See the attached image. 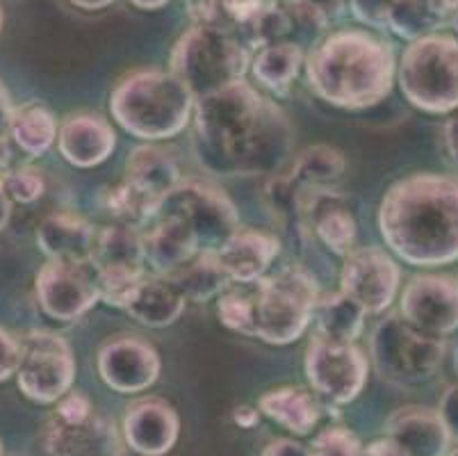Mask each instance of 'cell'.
I'll return each instance as SVG.
<instances>
[{"mask_svg": "<svg viewBox=\"0 0 458 456\" xmlns=\"http://www.w3.org/2000/svg\"><path fill=\"white\" fill-rule=\"evenodd\" d=\"M363 456H406V454H403L402 447H399L397 443L390 441V438L386 436L369 443V445L363 450Z\"/></svg>", "mask_w": 458, "mask_h": 456, "instance_id": "46", "label": "cell"}, {"mask_svg": "<svg viewBox=\"0 0 458 456\" xmlns=\"http://www.w3.org/2000/svg\"><path fill=\"white\" fill-rule=\"evenodd\" d=\"M402 271L394 258L378 246L353 249L340 271V290L358 301L368 315H378L393 306Z\"/></svg>", "mask_w": 458, "mask_h": 456, "instance_id": "13", "label": "cell"}, {"mask_svg": "<svg viewBox=\"0 0 458 456\" xmlns=\"http://www.w3.org/2000/svg\"><path fill=\"white\" fill-rule=\"evenodd\" d=\"M365 317L368 311L340 290L335 295L319 297L312 320L318 322V336L353 342L363 333Z\"/></svg>", "mask_w": 458, "mask_h": 456, "instance_id": "30", "label": "cell"}, {"mask_svg": "<svg viewBox=\"0 0 458 456\" xmlns=\"http://www.w3.org/2000/svg\"><path fill=\"white\" fill-rule=\"evenodd\" d=\"M12 217V199L7 196L5 187H3V181H0V231L10 224Z\"/></svg>", "mask_w": 458, "mask_h": 456, "instance_id": "50", "label": "cell"}, {"mask_svg": "<svg viewBox=\"0 0 458 456\" xmlns=\"http://www.w3.org/2000/svg\"><path fill=\"white\" fill-rule=\"evenodd\" d=\"M294 131L281 106L240 81L194 106V146L206 171L224 178L278 174Z\"/></svg>", "mask_w": 458, "mask_h": 456, "instance_id": "1", "label": "cell"}, {"mask_svg": "<svg viewBox=\"0 0 458 456\" xmlns=\"http://www.w3.org/2000/svg\"><path fill=\"white\" fill-rule=\"evenodd\" d=\"M94 228L69 212L46 217L37 228V246L48 261L89 265L94 258Z\"/></svg>", "mask_w": 458, "mask_h": 456, "instance_id": "22", "label": "cell"}, {"mask_svg": "<svg viewBox=\"0 0 458 456\" xmlns=\"http://www.w3.org/2000/svg\"><path fill=\"white\" fill-rule=\"evenodd\" d=\"M14 106H12V99L7 94L5 85L0 81V153L7 151V135H10L12 119H14Z\"/></svg>", "mask_w": 458, "mask_h": 456, "instance_id": "44", "label": "cell"}, {"mask_svg": "<svg viewBox=\"0 0 458 456\" xmlns=\"http://www.w3.org/2000/svg\"><path fill=\"white\" fill-rule=\"evenodd\" d=\"M281 242L276 236L253 228H237L219 249L215 251L216 261L226 271L228 281L240 286H253L269 271L276 261Z\"/></svg>", "mask_w": 458, "mask_h": 456, "instance_id": "18", "label": "cell"}, {"mask_svg": "<svg viewBox=\"0 0 458 456\" xmlns=\"http://www.w3.org/2000/svg\"><path fill=\"white\" fill-rule=\"evenodd\" d=\"M160 354L137 336L110 338L98 351V374L103 383L122 395L144 392L157 382Z\"/></svg>", "mask_w": 458, "mask_h": 456, "instance_id": "14", "label": "cell"}, {"mask_svg": "<svg viewBox=\"0 0 458 456\" xmlns=\"http://www.w3.org/2000/svg\"><path fill=\"white\" fill-rule=\"evenodd\" d=\"M303 367L312 392L327 407H344L368 383V358L347 340L315 336L306 349Z\"/></svg>", "mask_w": 458, "mask_h": 456, "instance_id": "9", "label": "cell"}, {"mask_svg": "<svg viewBox=\"0 0 458 456\" xmlns=\"http://www.w3.org/2000/svg\"><path fill=\"white\" fill-rule=\"evenodd\" d=\"M378 228L394 256L413 267L458 261V178L413 174L394 183L378 206Z\"/></svg>", "mask_w": 458, "mask_h": 456, "instance_id": "2", "label": "cell"}, {"mask_svg": "<svg viewBox=\"0 0 458 456\" xmlns=\"http://www.w3.org/2000/svg\"><path fill=\"white\" fill-rule=\"evenodd\" d=\"M386 436L397 443L406 456H447L452 443L440 411L424 407H406L393 413Z\"/></svg>", "mask_w": 458, "mask_h": 456, "instance_id": "19", "label": "cell"}, {"mask_svg": "<svg viewBox=\"0 0 458 456\" xmlns=\"http://www.w3.org/2000/svg\"><path fill=\"white\" fill-rule=\"evenodd\" d=\"M445 146H447L449 158L458 169V115H454L445 125Z\"/></svg>", "mask_w": 458, "mask_h": 456, "instance_id": "47", "label": "cell"}, {"mask_svg": "<svg viewBox=\"0 0 458 456\" xmlns=\"http://www.w3.org/2000/svg\"><path fill=\"white\" fill-rule=\"evenodd\" d=\"M447 456H458V450H454V452H449Z\"/></svg>", "mask_w": 458, "mask_h": 456, "instance_id": "55", "label": "cell"}, {"mask_svg": "<svg viewBox=\"0 0 458 456\" xmlns=\"http://www.w3.org/2000/svg\"><path fill=\"white\" fill-rule=\"evenodd\" d=\"M249 65V48L240 37L224 28L197 23L174 46L169 71L178 75L199 100L244 81Z\"/></svg>", "mask_w": 458, "mask_h": 456, "instance_id": "5", "label": "cell"}, {"mask_svg": "<svg viewBox=\"0 0 458 456\" xmlns=\"http://www.w3.org/2000/svg\"><path fill=\"white\" fill-rule=\"evenodd\" d=\"M137 10H162L169 0H131Z\"/></svg>", "mask_w": 458, "mask_h": 456, "instance_id": "52", "label": "cell"}, {"mask_svg": "<svg viewBox=\"0 0 458 456\" xmlns=\"http://www.w3.org/2000/svg\"><path fill=\"white\" fill-rule=\"evenodd\" d=\"M258 411L267 416L269 420L278 422L283 429L293 432L294 436L310 434L322 417V407H319L318 397L294 386L265 392L258 400Z\"/></svg>", "mask_w": 458, "mask_h": 456, "instance_id": "26", "label": "cell"}, {"mask_svg": "<svg viewBox=\"0 0 458 456\" xmlns=\"http://www.w3.org/2000/svg\"><path fill=\"white\" fill-rule=\"evenodd\" d=\"M71 5L81 7V10H87V12H96V10H106V7H110L112 3H116V0H69Z\"/></svg>", "mask_w": 458, "mask_h": 456, "instance_id": "51", "label": "cell"}, {"mask_svg": "<svg viewBox=\"0 0 458 456\" xmlns=\"http://www.w3.org/2000/svg\"><path fill=\"white\" fill-rule=\"evenodd\" d=\"M253 301L251 338L267 345H290L299 340L315 317L319 288L315 276L303 267H285L278 274L260 279Z\"/></svg>", "mask_w": 458, "mask_h": 456, "instance_id": "6", "label": "cell"}, {"mask_svg": "<svg viewBox=\"0 0 458 456\" xmlns=\"http://www.w3.org/2000/svg\"><path fill=\"white\" fill-rule=\"evenodd\" d=\"M37 299L46 315L57 322H76L101 301L94 265L48 261L37 274Z\"/></svg>", "mask_w": 458, "mask_h": 456, "instance_id": "12", "label": "cell"}, {"mask_svg": "<svg viewBox=\"0 0 458 456\" xmlns=\"http://www.w3.org/2000/svg\"><path fill=\"white\" fill-rule=\"evenodd\" d=\"M144 271L131 270H96V281H98V295L103 304L126 311L128 301L135 295L137 286L144 279Z\"/></svg>", "mask_w": 458, "mask_h": 456, "instance_id": "36", "label": "cell"}, {"mask_svg": "<svg viewBox=\"0 0 458 456\" xmlns=\"http://www.w3.org/2000/svg\"><path fill=\"white\" fill-rule=\"evenodd\" d=\"M303 65H306V50L290 41L265 46L251 60L256 81L274 94H287Z\"/></svg>", "mask_w": 458, "mask_h": 456, "instance_id": "29", "label": "cell"}, {"mask_svg": "<svg viewBox=\"0 0 458 456\" xmlns=\"http://www.w3.org/2000/svg\"><path fill=\"white\" fill-rule=\"evenodd\" d=\"M283 10L287 16V28H290V44H297L299 48H315L324 39L328 23L331 21L322 14L308 0H283Z\"/></svg>", "mask_w": 458, "mask_h": 456, "instance_id": "35", "label": "cell"}, {"mask_svg": "<svg viewBox=\"0 0 458 456\" xmlns=\"http://www.w3.org/2000/svg\"><path fill=\"white\" fill-rule=\"evenodd\" d=\"M126 181L137 190L151 194L153 199L162 201L182 183L181 167L176 158L162 146H137L126 160Z\"/></svg>", "mask_w": 458, "mask_h": 456, "instance_id": "25", "label": "cell"}, {"mask_svg": "<svg viewBox=\"0 0 458 456\" xmlns=\"http://www.w3.org/2000/svg\"><path fill=\"white\" fill-rule=\"evenodd\" d=\"M454 366H456V372H458V349H456V358H454Z\"/></svg>", "mask_w": 458, "mask_h": 456, "instance_id": "54", "label": "cell"}, {"mask_svg": "<svg viewBox=\"0 0 458 456\" xmlns=\"http://www.w3.org/2000/svg\"><path fill=\"white\" fill-rule=\"evenodd\" d=\"M60 153L78 169L98 167L114 153L116 133L106 119L96 115H73L60 125Z\"/></svg>", "mask_w": 458, "mask_h": 456, "instance_id": "21", "label": "cell"}, {"mask_svg": "<svg viewBox=\"0 0 458 456\" xmlns=\"http://www.w3.org/2000/svg\"><path fill=\"white\" fill-rule=\"evenodd\" d=\"M397 81L403 99L418 110H458V41L440 32L411 41L397 65Z\"/></svg>", "mask_w": 458, "mask_h": 456, "instance_id": "7", "label": "cell"}, {"mask_svg": "<svg viewBox=\"0 0 458 456\" xmlns=\"http://www.w3.org/2000/svg\"><path fill=\"white\" fill-rule=\"evenodd\" d=\"M308 3L318 7L328 21H335L344 14V0H308Z\"/></svg>", "mask_w": 458, "mask_h": 456, "instance_id": "48", "label": "cell"}, {"mask_svg": "<svg viewBox=\"0 0 458 456\" xmlns=\"http://www.w3.org/2000/svg\"><path fill=\"white\" fill-rule=\"evenodd\" d=\"M363 443L344 426H327L312 438V456H363Z\"/></svg>", "mask_w": 458, "mask_h": 456, "instance_id": "38", "label": "cell"}, {"mask_svg": "<svg viewBox=\"0 0 458 456\" xmlns=\"http://www.w3.org/2000/svg\"><path fill=\"white\" fill-rule=\"evenodd\" d=\"M16 383L28 400L55 404L69 395L76 379V358L69 342L51 331H32L21 340Z\"/></svg>", "mask_w": 458, "mask_h": 456, "instance_id": "10", "label": "cell"}, {"mask_svg": "<svg viewBox=\"0 0 458 456\" xmlns=\"http://www.w3.org/2000/svg\"><path fill=\"white\" fill-rule=\"evenodd\" d=\"M445 338L422 331L403 315H388L369 338V357L378 374L397 386L431 379L445 358Z\"/></svg>", "mask_w": 458, "mask_h": 456, "instance_id": "8", "label": "cell"}, {"mask_svg": "<svg viewBox=\"0 0 458 456\" xmlns=\"http://www.w3.org/2000/svg\"><path fill=\"white\" fill-rule=\"evenodd\" d=\"M3 187H5L7 196L16 203H35L41 194H44V178L32 167H19L14 171H5V176H0Z\"/></svg>", "mask_w": 458, "mask_h": 456, "instance_id": "39", "label": "cell"}, {"mask_svg": "<svg viewBox=\"0 0 458 456\" xmlns=\"http://www.w3.org/2000/svg\"><path fill=\"white\" fill-rule=\"evenodd\" d=\"M301 215L310 219L318 240L335 256L347 258L356 249V219L344 199L333 190L303 192Z\"/></svg>", "mask_w": 458, "mask_h": 456, "instance_id": "20", "label": "cell"}, {"mask_svg": "<svg viewBox=\"0 0 458 456\" xmlns=\"http://www.w3.org/2000/svg\"><path fill=\"white\" fill-rule=\"evenodd\" d=\"M94 270H131L144 271L147 254H144V237L137 228L126 224H112L96 233Z\"/></svg>", "mask_w": 458, "mask_h": 456, "instance_id": "27", "label": "cell"}, {"mask_svg": "<svg viewBox=\"0 0 458 456\" xmlns=\"http://www.w3.org/2000/svg\"><path fill=\"white\" fill-rule=\"evenodd\" d=\"M91 413H94V407H91L89 397H85L82 392H69L57 401V411L53 413V417L64 422H81Z\"/></svg>", "mask_w": 458, "mask_h": 456, "instance_id": "41", "label": "cell"}, {"mask_svg": "<svg viewBox=\"0 0 458 456\" xmlns=\"http://www.w3.org/2000/svg\"><path fill=\"white\" fill-rule=\"evenodd\" d=\"M397 0H349V10L363 25L369 28H388L390 10Z\"/></svg>", "mask_w": 458, "mask_h": 456, "instance_id": "40", "label": "cell"}, {"mask_svg": "<svg viewBox=\"0 0 458 456\" xmlns=\"http://www.w3.org/2000/svg\"><path fill=\"white\" fill-rule=\"evenodd\" d=\"M157 217H178L197 233L203 251H216L240 228V217L226 194L203 183H181L160 201Z\"/></svg>", "mask_w": 458, "mask_h": 456, "instance_id": "11", "label": "cell"}, {"mask_svg": "<svg viewBox=\"0 0 458 456\" xmlns=\"http://www.w3.org/2000/svg\"><path fill=\"white\" fill-rule=\"evenodd\" d=\"M169 279L181 290L185 301H194V304H206V301L215 299L228 286V276L216 261L215 251L199 254L194 261L169 274Z\"/></svg>", "mask_w": 458, "mask_h": 456, "instance_id": "31", "label": "cell"}, {"mask_svg": "<svg viewBox=\"0 0 458 456\" xmlns=\"http://www.w3.org/2000/svg\"><path fill=\"white\" fill-rule=\"evenodd\" d=\"M397 75L393 46L368 30H337L306 56L315 96L343 110H365L390 94Z\"/></svg>", "mask_w": 458, "mask_h": 456, "instance_id": "3", "label": "cell"}, {"mask_svg": "<svg viewBox=\"0 0 458 456\" xmlns=\"http://www.w3.org/2000/svg\"><path fill=\"white\" fill-rule=\"evenodd\" d=\"M402 315L433 336L458 331V281L443 274L411 279L402 292Z\"/></svg>", "mask_w": 458, "mask_h": 456, "instance_id": "15", "label": "cell"}, {"mask_svg": "<svg viewBox=\"0 0 458 456\" xmlns=\"http://www.w3.org/2000/svg\"><path fill=\"white\" fill-rule=\"evenodd\" d=\"M185 297L181 295L169 276H144L137 286L135 295L128 301L126 313L135 322L151 329L172 326L185 311Z\"/></svg>", "mask_w": 458, "mask_h": 456, "instance_id": "24", "label": "cell"}, {"mask_svg": "<svg viewBox=\"0 0 458 456\" xmlns=\"http://www.w3.org/2000/svg\"><path fill=\"white\" fill-rule=\"evenodd\" d=\"M157 208H160V201L153 199L147 192L137 190L128 181L107 192V211L119 224L132 226V228H140V226L156 219Z\"/></svg>", "mask_w": 458, "mask_h": 456, "instance_id": "34", "label": "cell"}, {"mask_svg": "<svg viewBox=\"0 0 458 456\" xmlns=\"http://www.w3.org/2000/svg\"><path fill=\"white\" fill-rule=\"evenodd\" d=\"M344 156L337 149L327 144L308 146L293 160V167L287 171V178L299 192L328 190L344 174Z\"/></svg>", "mask_w": 458, "mask_h": 456, "instance_id": "28", "label": "cell"}, {"mask_svg": "<svg viewBox=\"0 0 458 456\" xmlns=\"http://www.w3.org/2000/svg\"><path fill=\"white\" fill-rule=\"evenodd\" d=\"M0 28H3V10H0Z\"/></svg>", "mask_w": 458, "mask_h": 456, "instance_id": "56", "label": "cell"}, {"mask_svg": "<svg viewBox=\"0 0 458 456\" xmlns=\"http://www.w3.org/2000/svg\"><path fill=\"white\" fill-rule=\"evenodd\" d=\"M197 99L172 71H137L123 78L110 96L112 119L144 142L181 135Z\"/></svg>", "mask_w": 458, "mask_h": 456, "instance_id": "4", "label": "cell"}, {"mask_svg": "<svg viewBox=\"0 0 458 456\" xmlns=\"http://www.w3.org/2000/svg\"><path fill=\"white\" fill-rule=\"evenodd\" d=\"M216 315L224 326L231 331L251 336L253 329V301L251 295H244L240 290H226L219 295L216 301Z\"/></svg>", "mask_w": 458, "mask_h": 456, "instance_id": "37", "label": "cell"}, {"mask_svg": "<svg viewBox=\"0 0 458 456\" xmlns=\"http://www.w3.org/2000/svg\"><path fill=\"white\" fill-rule=\"evenodd\" d=\"M21 342L5 329H0V383L16 376L21 366Z\"/></svg>", "mask_w": 458, "mask_h": 456, "instance_id": "42", "label": "cell"}, {"mask_svg": "<svg viewBox=\"0 0 458 456\" xmlns=\"http://www.w3.org/2000/svg\"><path fill=\"white\" fill-rule=\"evenodd\" d=\"M440 416H443L445 425H447L452 438H458V386L449 388L445 392L443 401H440Z\"/></svg>", "mask_w": 458, "mask_h": 456, "instance_id": "43", "label": "cell"}, {"mask_svg": "<svg viewBox=\"0 0 458 456\" xmlns=\"http://www.w3.org/2000/svg\"><path fill=\"white\" fill-rule=\"evenodd\" d=\"M181 436V417L172 404L160 397H141L126 409L123 443L135 454L165 456Z\"/></svg>", "mask_w": 458, "mask_h": 456, "instance_id": "16", "label": "cell"}, {"mask_svg": "<svg viewBox=\"0 0 458 456\" xmlns=\"http://www.w3.org/2000/svg\"><path fill=\"white\" fill-rule=\"evenodd\" d=\"M443 25V16L436 12L431 0H397L388 16L390 30L408 41L436 35Z\"/></svg>", "mask_w": 458, "mask_h": 456, "instance_id": "33", "label": "cell"}, {"mask_svg": "<svg viewBox=\"0 0 458 456\" xmlns=\"http://www.w3.org/2000/svg\"><path fill=\"white\" fill-rule=\"evenodd\" d=\"M44 447L48 456H122L123 438L114 422L94 411L81 422L51 417Z\"/></svg>", "mask_w": 458, "mask_h": 456, "instance_id": "17", "label": "cell"}, {"mask_svg": "<svg viewBox=\"0 0 458 456\" xmlns=\"http://www.w3.org/2000/svg\"><path fill=\"white\" fill-rule=\"evenodd\" d=\"M0 456H3V443H0Z\"/></svg>", "mask_w": 458, "mask_h": 456, "instance_id": "57", "label": "cell"}, {"mask_svg": "<svg viewBox=\"0 0 458 456\" xmlns=\"http://www.w3.org/2000/svg\"><path fill=\"white\" fill-rule=\"evenodd\" d=\"M260 456H312L310 447L301 445L297 441H290V438H278V441L269 443Z\"/></svg>", "mask_w": 458, "mask_h": 456, "instance_id": "45", "label": "cell"}, {"mask_svg": "<svg viewBox=\"0 0 458 456\" xmlns=\"http://www.w3.org/2000/svg\"><path fill=\"white\" fill-rule=\"evenodd\" d=\"M147 262L156 274L169 276L201 254L197 233L178 217H156V226L144 236Z\"/></svg>", "mask_w": 458, "mask_h": 456, "instance_id": "23", "label": "cell"}, {"mask_svg": "<svg viewBox=\"0 0 458 456\" xmlns=\"http://www.w3.org/2000/svg\"><path fill=\"white\" fill-rule=\"evenodd\" d=\"M449 25H452V30H454V39L458 41V12H456V14H454L452 23H449Z\"/></svg>", "mask_w": 458, "mask_h": 456, "instance_id": "53", "label": "cell"}, {"mask_svg": "<svg viewBox=\"0 0 458 456\" xmlns=\"http://www.w3.org/2000/svg\"><path fill=\"white\" fill-rule=\"evenodd\" d=\"M10 135L14 137L16 146L23 153L39 158L55 144L60 131H57V121L48 108L39 106V103H28L14 112Z\"/></svg>", "mask_w": 458, "mask_h": 456, "instance_id": "32", "label": "cell"}, {"mask_svg": "<svg viewBox=\"0 0 458 456\" xmlns=\"http://www.w3.org/2000/svg\"><path fill=\"white\" fill-rule=\"evenodd\" d=\"M233 420H235V425L244 426V429H251V426H256L258 420H260V411H258V407H237L235 411H233Z\"/></svg>", "mask_w": 458, "mask_h": 456, "instance_id": "49", "label": "cell"}]
</instances>
